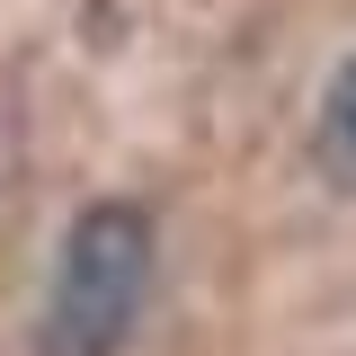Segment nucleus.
Masks as SVG:
<instances>
[{"label": "nucleus", "mask_w": 356, "mask_h": 356, "mask_svg": "<svg viewBox=\"0 0 356 356\" xmlns=\"http://www.w3.org/2000/svg\"><path fill=\"white\" fill-rule=\"evenodd\" d=\"M152 303V214L143 205H81L54 259V294L36 321V356H116Z\"/></svg>", "instance_id": "1"}, {"label": "nucleus", "mask_w": 356, "mask_h": 356, "mask_svg": "<svg viewBox=\"0 0 356 356\" xmlns=\"http://www.w3.org/2000/svg\"><path fill=\"white\" fill-rule=\"evenodd\" d=\"M312 152H321V170L339 178V187H356V54L330 72V89H321V125H312Z\"/></svg>", "instance_id": "2"}]
</instances>
